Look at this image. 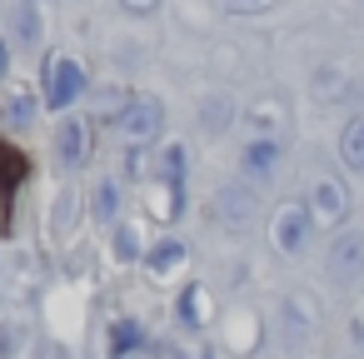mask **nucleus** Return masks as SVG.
Masks as SVG:
<instances>
[{
  "mask_svg": "<svg viewBox=\"0 0 364 359\" xmlns=\"http://www.w3.org/2000/svg\"><path fill=\"white\" fill-rule=\"evenodd\" d=\"M230 6H235V11H259L264 0H230Z\"/></svg>",
  "mask_w": 364,
  "mask_h": 359,
  "instance_id": "14",
  "label": "nucleus"
},
{
  "mask_svg": "<svg viewBox=\"0 0 364 359\" xmlns=\"http://www.w3.org/2000/svg\"><path fill=\"white\" fill-rule=\"evenodd\" d=\"M180 314H185V324H210V294H205V284H190L185 294H180Z\"/></svg>",
  "mask_w": 364,
  "mask_h": 359,
  "instance_id": "8",
  "label": "nucleus"
},
{
  "mask_svg": "<svg viewBox=\"0 0 364 359\" xmlns=\"http://www.w3.org/2000/svg\"><path fill=\"white\" fill-rule=\"evenodd\" d=\"M274 160H279V145H274V140H255V145L245 150V170H250V175H269Z\"/></svg>",
  "mask_w": 364,
  "mask_h": 359,
  "instance_id": "9",
  "label": "nucleus"
},
{
  "mask_svg": "<svg viewBox=\"0 0 364 359\" xmlns=\"http://www.w3.org/2000/svg\"><path fill=\"white\" fill-rule=\"evenodd\" d=\"M155 130H160V105L155 100H140L120 115V135H130V140H150Z\"/></svg>",
  "mask_w": 364,
  "mask_h": 359,
  "instance_id": "4",
  "label": "nucleus"
},
{
  "mask_svg": "<svg viewBox=\"0 0 364 359\" xmlns=\"http://www.w3.org/2000/svg\"><path fill=\"white\" fill-rule=\"evenodd\" d=\"M180 259H185V245H175V240H170V245H160V250H150V254H145V264H150V274H165V269H175V264H180Z\"/></svg>",
  "mask_w": 364,
  "mask_h": 359,
  "instance_id": "11",
  "label": "nucleus"
},
{
  "mask_svg": "<svg viewBox=\"0 0 364 359\" xmlns=\"http://www.w3.org/2000/svg\"><path fill=\"white\" fill-rule=\"evenodd\" d=\"M324 269H329V279L334 284H359L364 279V230H344V235H334L329 240V259H324Z\"/></svg>",
  "mask_w": 364,
  "mask_h": 359,
  "instance_id": "1",
  "label": "nucleus"
},
{
  "mask_svg": "<svg viewBox=\"0 0 364 359\" xmlns=\"http://www.w3.org/2000/svg\"><path fill=\"white\" fill-rule=\"evenodd\" d=\"M55 150H60L65 165H80V160H85V125H80V120H60V130H55Z\"/></svg>",
  "mask_w": 364,
  "mask_h": 359,
  "instance_id": "6",
  "label": "nucleus"
},
{
  "mask_svg": "<svg viewBox=\"0 0 364 359\" xmlns=\"http://www.w3.org/2000/svg\"><path fill=\"white\" fill-rule=\"evenodd\" d=\"M339 160H344L349 170H364V115L344 125V135H339Z\"/></svg>",
  "mask_w": 364,
  "mask_h": 359,
  "instance_id": "7",
  "label": "nucleus"
},
{
  "mask_svg": "<svg viewBox=\"0 0 364 359\" xmlns=\"http://www.w3.org/2000/svg\"><path fill=\"white\" fill-rule=\"evenodd\" d=\"M309 210H314V220H324V225L344 220V190H339L334 180H319L314 195H309Z\"/></svg>",
  "mask_w": 364,
  "mask_h": 359,
  "instance_id": "5",
  "label": "nucleus"
},
{
  "mask_svg": "<svg viewBox=\"0 0 364 359\" xmlns=\"http://www.w3.org/2000/svg\"><path fill=\"white\" fill-rule=\"evenodd\" d=\"M309 225H314V210H309V205H284V210L274 215V245H279L284 254H299L304 240H309Z\"/></svg>",
  "mask_w": 364,
  "mask_h": 359,
  "instance_id": "3",
  "label": "nucleus"
},
{
  "mask_svg": "<svg viewBox=\"0 0 364 359\" xmlns=\"http://www.w3.org/2000/svg\"><path fill=\"white\" fill-rule=\"evenodd\" d=\"M135 344H145L140 324H135V319H115V329H110V359H120V354L135 349Z\"/></svg>",
  "mask_w": 364,
  "mask_h": 359,
  "instance_id": "10",
  "label": "nucleus"
},
{
  "mask_svg": "<svg viewBox=\"0 0 364 359\" xmlns=\"http://www.w3.org/2000/svg\"><path fill=\"white\" fill-rule=\"evenodd\" d=\"M80 90H85V70H80V60L55 55V60H50V90H46L50 110H70V100H75Z\"/></svg>",
  "mask_w": 364,
  "mask_h": 359,
  "instance_id": "2",
  "label": "nucleus"
},
{
  "mask_svg": "<svg viewBox=\"0 0 364 359\" xmlns=\"http://www.w3.org/2000/svg\"><path fill=\"white\" fill-rule=\"evenodd\" d=\"M95 200H100V205H95V210H100V220H110V215H115V210H120V190H115V185H110V180H105V185H100V190H95Z\"/></svg>",
  "mask_w": 364,
  "mask_h": 359,
  "instance_id": "12",
  "label": "nucleus"
},
{
  "mask_svg": "<svg viewBox=\"0 0 364 359\" xmlns=\"http://www.w3.org/2000/svg\"><path fill=\"white\" fill-rule=\"evenodd\" d=\"M115 254H120V259H135V254H140V245H135V230H130V225L115 235Z\"/></svg>",
  "mask_w": 364,
  "mask_h": 359,
  "instance_id": "13",
  "label": "nucleus"
},
{
  "mask_svg": "<svg viewBox=\"0 0 364 359\" xmlns=\"http://www.w3.org/2000/svg\"><path fill=\"white\" fill-rule=\"evenodd\" d=\"M125 6H130V11H150V6H155V0H125Z\"/></svg>",
  "mask_w": 364,
  "mask_h": 359,
  "instance_id": "15",
  "label": "nucleus"
}]
</instances>
